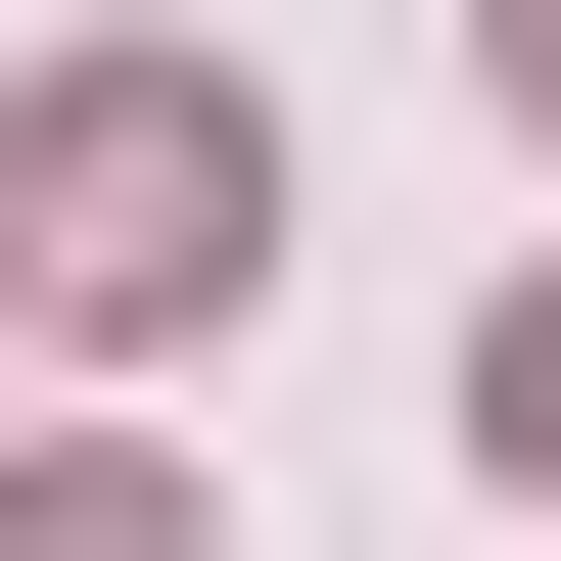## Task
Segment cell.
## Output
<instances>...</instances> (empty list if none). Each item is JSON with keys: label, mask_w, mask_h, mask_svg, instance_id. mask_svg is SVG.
I'll return each instance as SVG.
<instances>
[{"label": "cell", "mask_w": 561, "mask_h": 561, "mask_svg": "<svg viewBox=\"0 0 561 561\" xmlns=\"http://www.w3.org/2000/svg\"><path fill=\"white\" fill-rule=\"evenodd\" d=\"M0 561H187V468H0Z\"/></svg>", "instance_id": "obj_2"}, {"label": "cell", "mask_w": 561, "mask_h": 561, "mask_svg": "<svg viewBox=\"0 0 561 561\" xmlns=\"http://www.w3.org/2000/svg\"><path fill=\"white\" fill-rule=\"evenodd\" d=\"M468 47H515V94H561V0H468Z\"/></svg>", "instance_id": "obj_4"}, {"label": "cell", "mask_w": 561, "mask_h": 561, "mask_svg": "<svg viewBox=\"0 0 561 561\" xmlns=\"http://www.w3.org/2000/svg\"><path fill=\"white\" fill-rule=\"evenodd\" d=\"M0 328H47V280H0Z\"/></svg>", "instance_id": "obj_5"}, {"label": "cell", "mask_w": 561, "mask_h": 561, "mask_svg": "<svg viewBox=\"0 0 561 561\" xmlns=\"http://www.w3.org/2000/svg\"><path fill=\"white\" fill-rule=\"evenodd\" d=\"M0 280H47V328H234L280 280V94L234 47H47V94H0Z\"/></svg>", "instance_id": "obj_1"}, {"label": "cell", "mask_w": 561, "mask_h": 561, "mask_svg": "<svg viewBox=\"0 0 561 561\" xmlns=\"http://www.w3.org/2000/svg\"><path fill=\"white\" fill-rule=\"evenodd\" d=\"M468 468H561V280H515V328H468Z\"/></svg>", "instance_id": "obj_3"}]
</instances>
